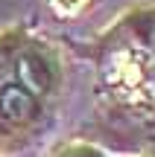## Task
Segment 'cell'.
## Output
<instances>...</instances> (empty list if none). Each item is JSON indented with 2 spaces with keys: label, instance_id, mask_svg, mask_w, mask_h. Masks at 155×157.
<instances>
[{
  "label": "cell",
  "instance_id": "1",
  "mask_svg": "<svg viewBox=\"0 0 155 157\" xmlns=\"http://www.w3.org/2000/svg\"><path fill=\"white\" fill-rule=\"evenodd\" d=\"M18 73H21L23 87H27L35 99L44 96L47 90H53L56 82H59L56 61H53V58L47 56V50H41V47H29V50L21 56V61H18Z\"/></svg>",
  "mask_w": 155,
  "mask_h": 157
},
{
  "label": "cell",
  "instance_id": "2",
  "mask_svg": "<svg viewBox=\"0 0 155 157\" xmlns=\"http://www.w3.org/2000/svg\"><path fill=\"white\" fill-rule=\"evenodd\" d=\"M53 6H56L62 15H73V12H79L82 6H85V0H53Z\"/></svg>",
  "mask_w": 155,
  "mask_h": 157
},
{
  "label": "cell",
  "instance_id": "3",
  "mask_svg": "<svg viewBox=\"0 0 155 157\" xmlns=\"http://www.w3.org/2000/svg\"><path fill=\"white\" fill-rule=\"evenodd\" d=\"M64 157H103V154L94 151V148H88V146H73V148H67Z\"/></svg>",
  "mask_w": 155,
  "mask_h": 157
}]
</instances>
